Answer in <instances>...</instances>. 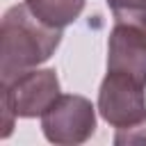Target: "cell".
<instances>
[{
	"mask_svg": "<svg viewBox=\"0 0 146 146\" xmlns=\"http://www.w3.org/2000/svg\"><path fill=\"white\" fill-rule=\"evenodd\" d=\"M62 30L41 23L27 5H14L2 16L0 27V78L2 82L43 64L57 50Z\"/></svg>",
	"mask_w": 146,
	"mask_h": 146,
	"instance_id": "1",
	"label": "cell"
},
{
	"mask_svg": "<svg viewBox=\"0 0 146 146\" xmlns=\"http://www.w3.org/2000/svg\"><path fill=\"white\" fill-rule=\"evenodd\" d=\"M98 112L116 130L146 121V82L130 73L107 71L98 89Z\"/></svg>",
	"mask_w": 146,
	"mask_h": 146,
	"instance_id": "2",
	"label": "cell"
},
{
	"mask_svg": "<svg viewBox=\"0 0 146 146\" xmlns=\"http://www.w3.org/2000/svg\"><path fill=\"white\" fill-rule=\"evenodd\" d=\"M59 98V80L52 68H27L2 82V107L16 119L43 116Z\"/></svg>",
	"mask_w": 146,
	"mask_h": 146,
	"instance_id": "3",
	"label": "cell"
},
{
	"mask_svg": "<svg viewBox=\"0 0 146 146\" xmlns=\"http://www.w3.org/2000/svg\"><path fill=\"white\" fill-rule=\"evenodd\" d=\"M41 130L52 144H82L96 132V110L84 96L59 94V98L43 112Z\"/></svg>",
	"mask_w": 146,
	"mask_h": 146,
	"instance_id": "4",
	"label": "cell"
},
{
	"mask_svg": "<svg viewBox=\"0 0 146 146\" xmlns=\"http://www.w3.org/2000/svg\"><path fill=\"white\" fill-rule=\"evenodd\" d=\"M27 9L50 27H66L71 25L84 9V0H25Z\"/></svg>",
	"mask_w": 146,
	"mask_h": 146,
	"instance_id": "5",
	"label": "cell"
},
{
	"mask_svg": "<svg viewBox=\"0 0 146 146\" xmlns=\"http://www.w3.org/2000/svg\"><path fill=\"white\" fill-rule=\"evenodd\" d=\"M107 7L114 14V21H123V18H132L146 11V0H105Z\"/></svg>",
	"mask_w": 146,
	"mask_h": 146,
	"instance_id": "6",
	"label": "cell"
}]
</instances>
